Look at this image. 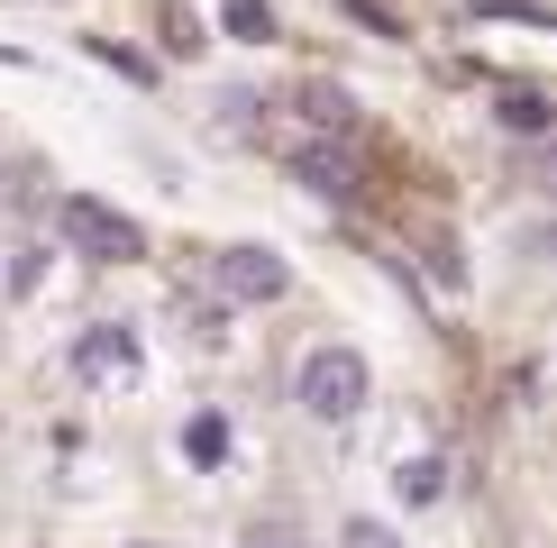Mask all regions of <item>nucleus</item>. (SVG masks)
Returning <instances> with one entry per match:
<instances>
[{
  "instance_id": "obj_9",
  "label": "nucleus",
  "mask_w": 557,
  "mask_h": 548,
  "mask_svg": "<svg viewBox=\"0 0 557 548\" xmlns=\"http://www.w3.org/2000/svg\"><path fill=\"white\" fill-rule=\"evenodd\" d=\"M503 128L540 137V128H548V101H540V91H512V101H503Z\"/></svg>"
},
{
  "instance_id": "obj_2",
  "label": "nucleus",
  "mask_w": 557,
  "mask_h": 548,
  "mask_svg": "<svg viewBox=\"0 0 557 548\" xmlns=\"http://www.w3.org/2000/svg\"><path fill=\"white\" fill-rule=\"evenodd\" d=\"M55 228H64V247L91 265H128V257H147V228H137L128 211H110V201H91V192H64L55 201Z\"/></svg>"
},
{
  "instance_id": "obj_11",
  "label": "nucleus",
  "mask_w": 557,
  "mask_h": 548,
  "mask_svg": "<svg viewBox=\"0 0 557 548\" xmlns=\"http://www.w3.org/2000/svg\"><path fill=\"white\" fill-rule=\"evenodd\" d=\"M247 548H284V531H257V539H247Z\"/></svg>"
},
{
  "instance_id": "obj_3",
  "label": "nucleus",
  "mask_w": 557,
  "mask_h": 548,
  "mask_svg": "<svg viewBox=\"0 0 557 548\" xmlns=\"http://www.w3.org/2000/svg\"><path fill=\"white\" fill-rule=\"evenodd\" d=\"M64 365H74V384H91V394H128V384L147 375V348H137L128 320H91Z\"/></svg>"
},
{
  "instance_id": "obj_6",
  "label": "nucleus",
  "mask_w": 557,
  "mask_h": 548,
  "mask_svg": "<svg viewBox=\"0 0 557 548\" xmlns=\"http://www.w3.org/2000/svg\"><path fill=\"white\" fill-rule=\"evenodd\" d=\"M293 165H301V183H311V192H347V155H330V147H301Z\"/></svg>"
},
{
  "instance_id": "obj_8",
  "label": "nucleus",
  "mask_w": 557,
  "mask_h": 548,
  "mask_svg": "<svg viewBox=\"0 0 557 548\" xmlns=\"http://www.w3.org/2000/svg\"><path fill=\"white\" fill-rule=\"evenodd\" d=\"M338 548H403V531H393V521H338Z\"/></svg>"
},
{
  "instance_id": "obj_5",
  "label": "nucleus",
  "mask_w": 557,
  "mask_h": 548,
  "mask_svg": "<svg viewBox=\"0 0 557 548\" xmlns=\"http://www.w3.org/2000/svg\"><path fill=\"white\" fill-rule=\"evenodd\" d=\"M393 494L403 502H438L448 494V466H438V457H403V466H393Z\"/></svg>"
},
{
  "instance_id": "obj_10",
  "label": "nucleus",
  "mask_w": 557,
  "mask_h": 548,
  "mask_svg": "<svg viewBox=\"0 0 557 548\" xmlns=\"http://www.w3.org/2000/svg\"><path fill=\"white\" fill-rule=\"evenodd\" d=\"M183 448H193L201 466H220V448H228V429H220V421H193V429H183Z\"/></svg>"
},
{
  "instance_id": "obj_7",
  "label": "nucleus",
  "mask_w": 557,
  "mask_h": 548,
  "mask_svg": "<svg viewBox=\"0 0 557 548\" xmlns=\"http://www.w3.org/2000/svg\"><path fill=\"white\" fill-rule=\"evenodd\" d=\"M220 18H228V37H247V46H265V37H274V10H265V0H228Z\"/></svg>"
},
{
  "instance_id": "obj_1",
  "label": "nucleus",
  "mask_w": 557,
  "mask_h": 548,
  "mask_svg": "<svg viewBox=\"0 0 557 548\" xmlns=\"http://www.w3.org/2000/svg\"><path fill=\"white\" fill-rule=\"evenodd\" d=\"M293 402L311 411L320 429H347L366 402H375V365H366L357 348H338V338H330V348H311V357H301V375H293Z\"/></svg>"
},
{
  "instance_id": "obj_4",
  "label": "nucleus",
  "mask_w": 557,
  "mask_h": 548,
  "mask_svg": "<svg viewBox=\"0 0 557 548\" xmlns=\"http://www.w3.org/2000/svg\"><path fill=\"white\" fill-rule=\"evenodd\" d=\"M211 284L228 292V302H284V257H274V247H220L211 257Z\"/></svg>"
}]
</instances>
